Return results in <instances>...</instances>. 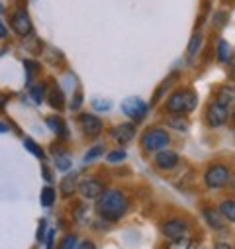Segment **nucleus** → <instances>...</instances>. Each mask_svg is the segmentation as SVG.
Masks as SVG:
<instances>
[{
	"label": "nucleus",
	"mask_w": 235,
	"mask_h": 249,
	"mask_svg": "<svg viewBox=\"0 0 235 249\" xmlns=\"http://www.w3.org/2000/svg\"><path fill=\"white\" fill-rule=\"evenodd\" d=\"M96 212L108 220V222H118L122 220L130 208V198L124 191L120 189H110V191H104L98 198H96Z\"/></svg>",
	"instance_id": "f257e3e1"
},
{
	"label": "nucleus",
	"mask_w": 235,
	"mask_h": 249,
	"mask_svg": "<svg viewBox=\"0 0 235 249\" xmlns=\"http://www.w3.org/2000/svg\"><path fill=\"white\" fill-rule=\"evenodd\" d=\"M198 106V96L194 90L190 89H183V90H176L168 96V100L165 102V108L168 114L172 116H186L190 114L194 108Z\"/></svg>",
	"instance_id": "f03ea898"
},
{
	"label": "nucleus",
	"mask_w": 235,
	"mask_h": 249,
	"mask_svg": "<svg viewBox=\"0 0 235 249\" xmlns=\"http://www.w3.org/2000/svg\"><path fill=\"white\" fill-rule=\"evenodd\" d=\"M161 233L168 241H179V239H190V224L185 218H170L161 226Z\"/></svg>",
	"instance_id": "7ed1b4c3"
},
{
	"label": "nucleus",
	"mask_w": 235,
	"mask_h": 249,
	"mask_svg": "<svg viewBox=\"0 0 235 249\" xmlns=\"http://www.w3.org/2000/svg\"><path fill=\"white\" fill-rule=\"evenodd\" d=\"M168 143H170V136L163 128H151L141 138V145L145 151H161V149H167Z\"/></svg>",
	"instance_id": "20e7f679"
},
{
	"label": "nucleus",
	"mask_w": 235,
	"mask_h": 249,
	"mask_svg": "<svg viewBox=\"0 0 235 249\" xmlns=\"http://www.w3.org/2000/svg\"><path fill=\"white\" fill-rule=\"evenodd\" d=\"M229 180H231V171L227 165H221V163L208 167V171L204 175V182L208 189H223Z\"/></svg>",
	"instance_id": "39448f33"
},
{
	"label": "nucleus",
	"mask_w": 235,
	"mask_h": 249,
	"mask_svg": "<svg viewBox=\"0 0 235 249\" xmlns=\"http://www.w3.org/2000/svg\"><path fill=\"white\" fill-rule=\"evenodd\" d=\"M77 191H79L84 198L94 200V198H98V196L104 193V182L98 180L96 177H86V178H83V180L77 184Z\"/></svg>",
	"instance_id": "423d86ee"
},
{
	"label": "nucleus",
	"mask_w": 235,
	"mask_h": 249,
	"mask_svg": "<svg viewBox=\"0 0 235 249\" xmlns=\"http://www.w3.org/2000/svg\"><path fill=\"white\" fill-rule=\"evenodd\" d=\"M122 112H124L128 118H132L134 122H139V120L147 114V104H145L139 96H130V98H126V100L122 102Z\"/></svg>",
	"instance_id": "0eeeda50"
},
{
	"label": "nucleus",
	"mask_w": 235,
	"mask_h": 249,
	"mask_svg": "<svg viewBox=\"0 0 235 249\" xmlns=\"http://www.w3.org/2000/svg\"><path fill=\"white\" fill-rule=\"evenodd\" d=\"M227 120H229V110L227 108H223L218 102H212L208 106V110H206V122H208L210 128H221Z\"/></svg>",
	"instance_id": "6e6552de"
},
{
	"label": "nucleus",
	"mask_w": 235,
	"mask_h": 249,
	"mask_svg": "<svg viewBox=\"0 0 235 249\" xmlns=\"http://www.w3.org/2000/svg\"><path fill=\"white\" fill-rule=\"evenodd\" d=\"M81 126H83V132H84L86 136L96 138V136L102 132L104 124H102V120H100L98 116H94V114H83V116H81Z\"/></svg>",
	"instance_id": "1a4fd4ad"
},
{
	"label": "nucleus",
	"mask_w": 235,
	"mask_h": 249,
	"mask_svg": "<svg viewBox=\"0 0 235 249\" xmlns=\"http://www.w3.org/2000/svg\"><path fill=\"white\" fill-rule=\"evenodd\" d=\"M112 138L118 142V143H122V145H128L134 138H135V124H120L118 128L112 130Z\"/></svg>",
	"instance_id": "9d476101"
},
{
	"label": "nucleus",
	"mask_w": 235,
	"mask_h": 249,
	"mask_svg": "<svg viewBox=\"0 0 235 249\" xmlns=\"http://www.w3.org/2000/svg\"><path fill=\"white\" fill-rule=\"evenodd\" d=\"M155 165L163 171H170L179 165V155H176V151H170V149H161L155 155Z\"/></svg>",
	"instance_id": "9b49d317"
},
{
	"label": "nucleus",
	"mask_w": 235,
	"mask_h": 249,
	"mask_svg": "<svg viewBox=\"0 0 235 249\" xmlns=\"http://www.w3.org/2000/svg\"><path fill=\"white\" fill-rule=\"evenodd\" d=\"M12 30L18 34V36H30L32 34V30H34V26H32V20H30V16L24 12V10H20V12H16L14 16H12Z\"/></svg>",
	"instance_id": "f8f14e48"
},
{
	"label": "nucleus",
	"mask_w": 235,
	"mask_h": 249,
	"mask_svg": "<svg viewBox=\"0 0 235 249\" xmlns=\"http://www.w3.org/2000/svg\"><path fill=\"white\" fill-rule=\"evenodd\" d=\"M216 102L218 104H221L223 108H235V89H231V87H221L219 89V92H218V96H216Z\"/></svg>",
	"instance_id": "ddd939ff"
},
{
	"label": "nucleus",
	"mask_w": 235,
	"mask_h": 249,
	"mask_svg": "<svg viewBox=\"0 0 235 249\" xmlns=\"http://www.w3.org/2000/svg\"><path fill=\"white\" fill-rule=\"evenodd\" d=\"M204 218H206V222H208V226L212 230H223L225 224H227L216 208H204Z\"/></svg>",
	"instance_id": "4468645a"
},
{
	"label": "nucleus",
	"mask_w": 235,
	"mask_h": 249,
	"mask_svg": "<svg viewBox=\"0 0 235 249\" xmlns=\"http://www.w3.org/2000/svg\"><path fill=\"white\" fill-rule=\"evenodd\" d=\"M218 212L221 214V218H223L225 222L235 224V200H233V198H225V200H221Z\"/></svg>",
	"instance_id": "2eb2a0df"
},
{
	"label": "nucleus",
	"mask_w": 235,
	"mask_h": 249,
	"mask_svg": "<svg viewBox=\"0 0 235 249\" xmlns=\"http://www.w3.org/2000/svg\"><path fill=\"white\" fill-rule=\"evenodd\" d=\"M47 126H49V130L55 132L57 136L67 138V126H65V122L59 118V116H47Z\"/></svg>",
	"instance_id": "dca6fc26"
},
{
	"label": "nucleus",
	"mask_w": 235,
	"mask_h": 249,
	"mask_svg": "<svg viewBox=\"0 0 235 249\" xmlns=\"http://www.w3.org/2000/svg\"><path fill=\"white\" fill-rule=\"evenodd\" d=\"M49 104L53 108H57V110H63L65 108V94H63V90L59 89V87H53L49 90Z\"/></svg>",
	"instance_id": "f3484780"
},
{
	"label": "nucleus",
	"mask_w": 235,
	"mask_h": 249,
	"mask_svg": "<svg viewBox=\"0 0 235 249\" xmlns=\"http://www.w3.org/2000/svg\"><path fill=\"white\" fill-rule=\"evenodd\" d=\"M61 186H63V195L65 196H71L75 191H77V177L75 175H69V177H65L63 178V182H61Z\"/></svg>",
	"instance_id": "a211bd4d"
},
{
	"label": "nucleus",
	"mask_w": 235,
	"mask_h": 249,
	"mask_svg": "<svg viewBox=\"0 0 235 249\" xmlns=\"http://www.w3.org/2000/svg\"><path fill=\"white\" fill-rule=\"evenodd\" d=\"M167 124H168V126H172V128H176V130H183V132L188 128V126H186L188 122L185 120V116H172V114H170V118L167 120Z\"/></svg>",
	"instance_id": "6ab92c4d"
},
{
	"label": "nucleus",
	"mask_w": 235,
	"mask_h": 249,
	"mask_svg": "<svg viewBox=\"0 0 235 249\" xmlns=\"http://www.w3.org/2000/svg\"><path fill=\"white\" fill-rule=\"evenodd\" d=\"M45 90H47L45 83L34 85V87H32V98H34L37 104H41V102H43V98H45Z\"/></svg>",
	"instance_id": "aec40b11"
},
{
	"label": "nucleus",
	"mask_w": 235,
	"mask_h": 249,
	"mask_svg": "<svg viewBox=\"0 0 235 249\" xmlns=\"http://www.w3.org/2000/svg\"><path fill=\"white\" fill-rule=\"evenodd\" d=\"M55 202V189H51V186H45V189L41 191V204L43 206H51Z\"/></svg>",
	"instance_id": "412c9836"
},
{
	"label": "nucleus",
	"mask_w": 235,
	"mask_h": 249,
	"mask_svg": "<svg viewBox=\"0 0 235 249\" xmlns=\"http://www.w3.org/2000/svg\"><path fill=\"white\" fill-rule=\"evenodd\" d=\"M71 155H59L57 159H55V165H57V169L59 171H69L71 169Z\"/></svg>",
	"instance_id": "4be33fe9"
},
{
	"label": "nucleus",
	"mask_w": 235,
	"mask_h": 249,
	"mask_svg": "<svg viewBox=\"0 0 235 249\" xmlns=\"http://www.w3.org/2000/svg\"><path fill=\"white\" fill-rule=\"evenodd\" d=\"M24 147H26L28 151H32L37 159H43V157H45V155H43V149H41L37 143H34L32 140H24Z\"/></svg>",
	"instance_id": "5701e85b"
},
{
	"label": "nucleus",
	"mask_w": 235,
	"mask_h": 249,
	"mask_svg": "<svg viewBox=\"0 0 235 249\" xmlns=\"http://www.w3.org/2000/svg\"><path fill=\"white\" fill-rule=\"evenodd\" d=\"M104 153V145H94L92 149H88L86 151V155H84V163H90V161H94L96 157H100Z\"/></svg>",
	"instance_id": "b1692460"
},
{
	"label": "nucleus",
	"mask_w": 235,
	"mask_h": 249,
	"mask_svg": "<svg viewBox=\"0 0 235 249\" xmlns=\"http://www.w3.org/2000/svg\"><path fill=\"white\" fill-rule=\"evenodd\" d=\"M218 49H219V61H221V63H227V59H229V43L225 39H219Z\"/></svg>",
	"instance_id": "393cba45"
},
{
	"label": "nucleus",
	"mask_w": 235,
	"mask_h": 249,
	"mask_svg": "<svg viewBox=\"0 0 235 249\" xmlns=\"http://www.w3.org/2000/svg\"><path fill=\"white\" fill-rule=\"evenodd\" d=\"M77 247V235H65L57 249H75Z\"/></svg>",
	"instance_id": "a878e982"
},
{
	"label": "nucleus",
	"mask_w": 235,
	"mask_h": 249,
	"mask_svg": "<svg viewBox=\"0 0 235 249\" xmlns=\"http://www.w3.org/2000/svg\"><path fill=\"white\" fill-rule=\"evenodd\" d=\"M167 249H192L190 239H179V241H170Z\"/></svg>",
	"instance_id": "bb28decb"
},
{
	"label": "nucleus",
	"mask_w": 235,
	"mask_h": 249,
	"mask_svg": "<svg viewBox=\"0 0 235 249\" xmlns=\"http://www.w3.org/2000/svg\"><path fill=\"white\" fill-rule=\"evenodd\" d=\"M126 159V151L124 149H114V151H110V155H108V161L110 163H120V161H124Z\"/></svg>",
	"instance_id": "cd10ccee"
},
{
	"label": "nucleus",
	"mask_w": 235,
	"mask_h": 249,
	"mask_svg": "<svg viewBox=\"0 0 235 249\" xmlns=\"http://www.w3.org/2000/svg\"><path fill=\"white\" fill-rule=\"evenodd\" d=\"M24 67H26V71H28V83L34 79V75L39 71V65L37 63H34V61H24Z\"/></svg>",
	"instance_id": "c85d7f7f"
},
{
	"label": "nucleus",
	"mask_w": 235,
	"mask_h": 249,
	"mask_svg": "<svg viewBox=\"0 0 235 249\" xmlns=\"http://www.w3.org/2000/svg\"><path fill=\"white\" fill-rule=\"evenodd\" d=\"M75 249H96V245H94L90 239H84V241L77 243V247H75Z\"/></svg>",
	"instance_id": "c756f323"
},
{
	"label": "nucleus",
	"mask_w": 235,
	"mask_h": 249,
	"mask_svg": "<svg viewBox=\"0 0 235 249\" xmlns=\"http://www.w3.org/2000/svg\"><path fill=\"white\" fill-rule=\"evenodd\" d=\"M200 39H202L200 36H196V37L192 39V45H190V51H188L190 55H194V51H198V43H200Z\"/></svg>",
	"instance_id": "7c9ffc66"
},
{
	"label": "nucleus",
	"mask_w": 235,
	"mask_h": 249,
	"mask_svg": "<svg viewBox=\"0 0 235 249\" xmlns=\"http://www.w3.org/2000/svg\"><path fill=\"white\" fill-rule=\"evenodd\" d=\"M53 235H55V231L49 230L47 231V249H53Z\"/></svg>",
	"instance_id": "2f4dec72"
},
{
	"label": "nucleus",
	"mask_w": 235,
	"mask_h": 249,
	"mask_svg": "<svg viewBox=\"0 0 235 249\" xmlns=\"http://www.w3.org/2000/svg\"><path fill=\"white\" fill-rule=\"evenodd\" d=\"M214 249H233L229 243H225V241H218L216 245H214Z\"/></svg>",
	"instance_id": "473e14b6"
},
{
	"label": "nucleus",
	"mask_w": 235,
	"mask_h": 249,
	"mask_svg": "<svg viewBox=\"0 0 235 249\" xmlns=\"http://www.w3.org/2000/svg\"><path fill=\"white\" fill-rule=\"evenodd\" d=\"M43 228H45V222H41V226H39V231H37V239H39V241L43 239Z\"/></svg>",
	"instance_id": "72a5a7b5"
},
{
	"label": "nucleus",
	"mask_w": 235,
	"mask_h": 249,
	"mask_svg": "<svg viewBox=\"0 0 235 249\" xmlns=\"http://www.w3.org/2000/svg\"><path fill=\"white\" fill-rule=\"evenodd\" d=\"M8 36V32H6V28H4V24L0 22V37H6Z\"/></svg>",
	"instance_id": "f704fd0d"
},
{
	"label": "nucleus",
	"mask_w": 235,
	"mask_h": 249,
	"mask_svg": "<svg viewBox=\"0 0 235 249\" xmlns=\"http://www.w3.org/2000/svg\"><path fill=\"white\" fill-rule=\"evenodd\" d=\"M4 104H6V96H4L2 92H0V110L4 108Z\"/></svg>",
	"instance_id": "c9c22d12"
},
{
	"label": "nucleus",
	"mask_w": 235,
	"mask_h": 249,
	"mask_svg": "<svg viewBox=\"0 0 235 249\" xmlns=\"http://www.w3.org/2000/svg\"><path fill=\"white\" fill-rule=\"evenodd\" d=\"M79 104H81V94H77V98H75V102H73V110H77Z\"/></svg>",
	"instance_id": "e433bc0d"
},
{
	"label": "nucleus",
	"mask_w": 235,
	"mask_h": 249,
	"mask_svg": "<svg viewBox=\"0 0 235 249\" xmlns=\"http://www.w3.org/2000/svg\"><path fill=\"white\" fill-rule=\"evenodd\" d=\"M4 132H8V126H6V124L0 122V134H4Z\"/></svg>",
	"instance_id": "4c0bfd02"
},
{
	"label": "nucleus",
	"mask_w": 235,
	"mask_h": 249,
	"mask_svg": "<svg viewBox=\"0 0 235 249\" xmlns=\"http://www.w3.org/2000/svg\"><path fill=\"white\" fill-rule=\"evenodd\" d=\"M231 186H233V189H235V177L231 178Z\"/></svg>",
	"instance_id": "58836bf2"
},
{
	"label": "nucleus",
	"mask_w": 235,
	"mask_h": 249,
	"mask_svg": "<svg viewBox=\"0 0 235 249\" xmlns=\"http://www.w3.org/2000/svg\"><path fill=\"white\" fill-rule=\"evenodd\" d=\"M231 77H233V81H235V67H233V71H231Z\"/></svg>",
	"instance_id": "ea45409f"
},
{
	"label": "nucleus",
	"mask_w": 235,
	"mask_h": 249,
	"mask_svg": "<svg viewBox=\"0 0 235 249\" xmlns=\"http://www.w3.org/2000/svg\"><path fill=\"white\" fill-rule=\"evenodd\" d=\"M231 118H233V122H235V108H233V116H231Z\"/></svg>",
	"instance_id": "a19ab883"
}]
</instances>
